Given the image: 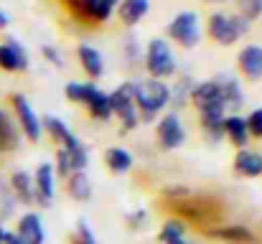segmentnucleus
Masks as SVG:
<instances>
[{"mask_svg":"<svg viewBox=\"0 0 262 244\" xmlns=\"http://www.w3.org/2000/svg\"><path fill=\"white\" fill-rule=\"evenodd\" d=\"M206 234L214 237V239H219V242H224V244H255L257 242L255 232H252L250 227H245V224H222V227H211V229H206Z\"/></svg>","mask_w":262,"mask_h":244,"instance_id":"obj_16","label":"nucleus"},{"mask_svg":"<svg viewBox=\"0 0 262 244\" xmlns=\"http://www.w3.org/2000/svg\"><path fill=\"white\" fill-rule=\"evenodd\" d=\"M8 26H10V15H8V13L0 8V31H5Z\"/></svg>","mask_w":262,"mask_h":244,"instance_id":"obj_41","label":"nucleus"},{"mask_svg":"<svg viewBox=\"0 0 262 244\" xmlns=\"http://www.w3.org/2000/svg\"><path fill=\"white\" fill-rule=\"evenodd\" d=\"M18 206H20V204L15 201L13 191L8 188V181H0V221L13 219L15 211H18Z\"/></svg>","mask_w":262,"mask_h":244,"instance_id":"obj_30","label":"nucleus"},{"mask_svg":"<svg viewBox=\"0 0 262 244\" xmlns=\"http://www.w3.org/2000/svg\"><path fill=\"white\" fill-rule=\"evenodd\" d=\"M31 61H28V51L23 49V43L13 36H8L5 41H0V72L8 74H23L28 72Z\"/></svg>","mask_w":262,"mask_h":244,"instance_id":"obj_9","label":"nucleus"},{"mask_svg":"<svg viewBox=\"0 0 262 244\" xmlns=\"http://www.w3.org/2000/svg\"><path fill=\"white\" fill-rule=\"evenodd\" d=\"M245 120H247L250 138H252V140H262V107L250 109V115H245Z\"/></svg>","mask_w":262,"mask_h":244,"instance_id":"obj_36","label":"nucleus"},{"mask_svg":"<svg viewBox=\"0 0 262 244\" xmlns=\"http://www.w3.org/2000/svg\"><path fill=\"white\" fill-rule=\"evenodd\" d=\"M250 28L252 23H247L242 15L229 13V10H214L204 20V33L209 36V41H214L222 49H229L237 41H242L250 33Z\"/></svg>","mask_w":262,"mask_h":244,"instance_id":"obj_2","label":"nucleus"},{"mask_svg":"<svg viewBox=\"0 0 262 244\" xmlns=\"http://www.w3.org/2000/svg\"><path fill=\"white\" fill-rule=\"evenodd\" d=\"M64 188H67V196L74 198V201H79V204L92 201V193H94L92 178H89L87 170H74V173L64 181Z\"/></svg>","mask_w":262,"mask_h":244,"instance_id":"obj_24","label":"nucleus"},{"mask_svg":"<svg viewBox=\"0 0 262 244\" xmlns=\"http://www.w3.org/2000/svg\"><path fill=\"white\" fill-rule=\"evenodd\" d=\"M204 36V20L196 10H178L166 26V38L171 46H178L183 51H191L201 43Z\"/></svg>","mask_w":262,"mask_h":244,"instance_id":"obj_4","label":"nucleus"},{"mask_svg":"<svg viewBox=\"0 0 262 244\" xmlns=\"http://www.w3.org/2000/svg\"><path fill=\"white\" fill-rule=\"evenodd\" d=\"M216 79H219V86H222V102H224L227 112H229V115L239 112V109L245 107V102H247L245 84L237 79V77H232V74H222V77H216Z\"/></svg>","mask_w":262,"mask_h":244,"instance_id":"obj_13","label":"nucleus"},{"mask_svg":"<svg viewBox=\"0 0 262 244\" xmlns=\"http://www.w3.org/2000/svg\"><path fill=\"white\" fill-rule=\"evenodd\" d=\"M135 109L140 125H156V120L171 109V89L161 79H135Z\"/></svg>","mask_w":262,"mask_h":244,"instance_id":"obj_1","label":"nucleus"},{"mask_svg":"<svg viewBox=\"0 0 262 244\" xmlns=\"http://www.w3.org/2000/svg\"><path fill=\"white\" fill-rule=\"evenodd\" d=\"M199 127H201V135H204V140H206L209 145L224 143V120H222V122H204V125H199Z\"/></svg>","mask_w":262,"mask_h":244,"instance_id":"obj_33","label":"nucleus"},{"mask_svg":"<svg viewBox=\"0 0 262 244\" xmlns=\"http://www.w3.org/2000/svg\"><path fill=\"white\" fill-rule=\"evenodd\" d=\"M186 140H188V130L183 125L181 112L166 109L156 120V145L163 153H176V150H181L186 145Z\"/></svg>","mask_w":262,"mask_h":244,"instance_id":"obj_7","label":"nucleus"},{"mask_svg":"<svg viewBox=\"0 0 262 244\" xmlns=\"http://www.w3.org/2000/svg\"><path fill=\"white\" fill-rule=\"evenodd\" d=\"M216 102H222V86H219L216 77L201 79L193 84V92H191V107L193 109H201V107H209V104H216Z\"/></svg>","mask_w":262,"mask_h":244,"instance_id":"obj_20","label":"nucleus"},{"mask_svg":"<svg viewBox=\"0 0 262 244\" xmlns=\"http://www.w3.org/2000/svg\"><path fill=\"white\" fill-rule=\"evenodd\" d=\"M54 173H56V178H61V181H67L69 175H72V163H69V156H67V150L64 148H56V153H54Z\"/></svg>","mask_w":262,"mask_h":244,"instance_id":"obj_35","label":"nucleus"},{"mask_svg":"<svg viewBox=\"0 0 262 244\" xmlns=\"http://www.w3.org/2000/svg\"><path fill=\"white\" fill-rule=\"evenodd\" d=\"M41 56H43V61H46L49 66H54V69H64V66H67L61 49L54 46V43H43V46H41Z\"/></svg>","mask_w":262,"mask_h":244,"instance_id":"obj_34","label":"nucleus"},{"mask_svg":"<svg viewBox=\"0 0 262 244\" xmlns=\"http://www.w3.org/2000/svg\"><path fill=\"white\" fill-rule=\"evenodd\" d=\"M3 244H23V242L15 237V232H10V229H8V232H5V239H3Z\"/></svg>","mask_w":262,"mask_h":244,"instance_id":"obj_40","label":"nucleus"},{"mask_svg":"<svg viewBox=\"0 0 262 244\" xmlns=\"http://www.w3.org/2000/svg\"><path fill=\"white\" fill-rule=\"evenodd\" d=\"M74 244H97V237H94V232L89 229V224L84 219L77 224V239H74Z\"/></svg>","mask_w":262,"mask_h":244,"instance_id":"obj_38","label":"nucleus"},{"mask_svg":"<svg viewBox=\"0 0 262 244\" xmlns=\"http://www.w3.org/2000/svg\"><path fill=\"white\" fill-rule=\"evenodd\" d=\"M158 242L161 244H188V237H186V221L178 219V216H171L163 221L161 232H158Z\"/></svg>","mask_w":262,"mask_h":244,"instance_id":"obj_28","label":"nucleus"},{"mask_svg":"<svg viewBox=\"0 0 262 244\" xmlns=\"http://www.w3.org/2000/svg\"><path fill=\"white\" fill-rule=\"evenodd\" d=\"M8 188L13 191V196H15V201L20 204V206H36V193H33V175L28 173V170H23V168H18V170H13L10 175H8Z\"/></svg>","mask_w":262,"mask_h":244,"instance_id":"obj_15","label":"nucleus"},{"mask_svg":"<svg viewBox=\"0 0 262 244\" xmlns=\"http://www.w3.org/2000/svg\"><path fill=\"white\" fill-rule=\"evenodd\" d=\"M143 66H145V74L150 79H161V81L173 79L176 74L181 72L173 46L163 36H153L143 46Z\"/></svg>","mask_w":262,"mask_h":244,"instance_id":"obj_3","label":"nucleus"},{"mask_svg":"<svg viewBox=\"0 0 262 244\" xmlns=\"http://www.w3.org/2000/svg\"><path fill=\"white\" fill-rule=\"evenodd\" d=\"M102 161H104V168H107L112 175H127V173L135 168L133 153H130L127 148H122V145H110V148L104 150Z\"/></svg>","mask_w":262,"mask_h":244,"instance_id":"obj_22","label":"nucleus"},{"mask_svg":"<svg viewBox=\"0 0 262 244\" xmlns=\"http://www.w3.org/2000/svg\"><path fill=\"white\" fill-rule=\"evenodd\" d=\"M237 72L247 81H262V43H245L237 51Z\"/></svg>","mask_w":262,"mask_h":244,"instance_id":"obj_10","label":"nucleus"},{"mask_svg":"<svg viewBox=\"0 0 262 244\" xmlns=\"http://www.w3.org/2000/svg\"><path fill=\"white\" fill-rule=\"evenodd\" d=\"M33 175V193H36V206L41 209H51L54 198H56V173L51 163H38Z\"/></svg>","mask_w":262,"mask_h":244,"instance_id":"obj_8","label":"nucleus"},{"mask_svg":"<svg viewBox=\"0 0 262 244\" xmlns=\"http://www.w3.org/2000/svg\"><path fill=\"white\" fill-rule=\"evenodd\" d=\"M125 224H127L130 229H145V227L150 224V214H148L145 209H133V211L125 216Z\"/></svg>","mask_w":262,"mask_h":244,"instance_id":"obj_37","label":"nucleus"},{"mask_svg":"<svg viewBox=\"0 0 262 244\" xmlns=\"http://www.w3.org/2000/svg\"><path fill=\"white\" fill-rule=\"evenodd\" d=\"M237 5V15H242L247 23H255L262 18V0H232Z\"/></svg>","mask_w":262,"mask_h":244,"instance_id":"obj_32","label":"nucleus"},{"mask_svg":"<svg viewBox=\"0 0 262 244\" xmlns=\"http://www.w3.org/2000/svg\"><path fill=\"white\" fill-rule=\"evenodd\" d=\"M41 130H43V135H46L56 148H64L67 140L74 135V130H72L61 117H56V115H43V117H41Z\"/></svg>","mask_w":262,"mask_h":244,"instance_id":"obj_25","label":"nucleus"},{"mask_svg":"<svg viewBox=\"0 0 262 244\" xmlns=\"http://www.w3.org/2000/svg\"><path fill=\"white\" fill-rule=\"evenodd\" d=\"M201 3H209V5H224V3H232V0H201Z\"/></svg>","mask_w":262,"mask_h":244,"instance_id":"obj_42","label":"nucleus"},{"mask_svg":"<svg viewBox=\"0 0 262 244\" xmlns=\"http://www.w3.org/2000/svg\"><path fill=\"white\" fill-rule=\"evenodd\" d=\"M67 156H69V163H72V173L74 170H87L89 161H92V153H89V145L79 138V135H72L64 145Z\"/></svg>","mask_w":262,"mask_h":244,"instance_id":"obj_26","label":"nucleus"},{"mask_svg":"<svg viewBox=\"0 0 262 244\" xmlns=\"http://www.w3.org/2000/svg\"><path fill=\"white\" fill-rule=\"evenodd\" d=\"M224 140H229L237 150L250 148L252 138H250V130H247V120H245V115L234 112V115H227V117H224Z\"/></svg>","mask_w":262,"mask_h":244,"instance_id":"obj_19","label":"nucleus"},{"mask_svg":"<svg viewBox=\"0 0 262 244\" xmlns=\"http://www.w3.org/2000/svg\"><path fill=\"white\" fill-rule=\"evenodd\" d=\"M122 59H125L127 66H135L138 61H143V46L135 38V33H127L125 36V41H122Z\"/></svg>","mask_w":262,"mask_h":244,"instance_id":"obj_31","label":"nucleus"},{"mask_svg":"<svg viewBox=\"0 0 262 244\" xmlns=\"http://www.w3.org/2000/svg\"><path fill=\"white\" fill-rule=\"evenodd\" d=\"M97 89H99V86H97L94 81L72 79V81H67V84H64V97H67V102L84 107V104H87V99L97 92Z\"/></svg>","mask_w":262,"mask_h":244,"instance_id":"obj_29","label":"nucleus"},{"mask_svg":"<svg viewBox=\"0 0 262 244\" xmlns=\"http://www.w3.org/2000/svg\"><path fill=\"white\" fill-rule=\"evenodd\" d=\"M59 3H61L74 18H79V3H82V0H59Z\"/></svg>","mask_w":262,"mask_h":244,"instance_id":"obj_39","label":"nucleus"},{"mask_svg":"<svg viewBox=\"0 0 262 244\" xmlns=\"http://www.w3.org/2000/svg\"><path fill=\"white\" fill-rule=\"evenodd\" d=\"M8 102H10V115H13L18 130H20V138L28 140V143H38L43 138V130H41V117L33 109L31 99L20 92H13L8 97Z\"/></svg>","mask_w":262,"mask_h":244,"instance_id":"obj_6","label":"nucleus"},{"mask_svg":"<svg viewBox=\"0 0 262 244\" xmlns=\"http://www.w3.org/2000/svg\"><path fill=\"white\" fill-rule=\"evenodd\" d=\"M5 232H8V229H5V224H3V221H0V242H3V239H5Z\"/></svg>","mask_w":262,"mask_h":244,"instance_id":"obj_43","label":"nucleus"},{"mask_svg":"<svg viewBox=\"0 0 262 244\" xmlns=\"http://www.w3.org/2000/svg\"><path fill=\"white\" fill-rule=\"evenodd\" d=\"M173 79L176 81L168 86V89H171V109H173V112H181V109L191 107V92H193L196 79H193L188 72H178Z\"/></svg>","mask_w":262,"mask_h":244,"instance_id":"obj_23","label":"nucleus"},{"mask_svg":"<svg viewBox=\"0 0 262 244\" xmlns=\"http://www.w3.org/2000/svg\"><path fill=\"white\" fill-rule=\"evenodd\" d=\"M15 237L23 244H46V229L38 211H26L15 221Z\"/></svg>","mask_w":262,"mask_h":244,"instance_id":"obj_12","label":"nucleus"},{"mask_svg":"<svg viewBox=\"0 0 262 244\" xmlns=\"http://www.w3.org/2000/svg\"><path fill=\"white\" fill-rule=\"evenodd\" d=\"M120 0H82L79 3V20H87L94 26H104L117 8Z\"/></svg>","mask_w":262,"mask_h":244,"instance_id":"obj_14","label":"nucleus"},{"mask_svg":"<svg viewBox=\"0 0 262 244\" xmlns=\"http://www.w3.org/2000/svg\"><path fill=\"white\" fill-rule=\"evenodd\" d=\"M110 94V109H112V117L120 122V130L122 132H135L140 127V120H138V109H135V79H125L120 81Z\"/></svg>","mask_w":262,"mask_h":244,"instance_id":"obj_5","label":"nucleus"},{"mask_svg":"<svg viewBox=\"0 0 262 244\" xmlns=\"http://www.w3.org/2000/svg\"><path fill=\"white\" fill-rule=\"evenodd\" d=\"M77 61L82 66V72L87 74L89 81H97L104 77L107 72V61H104V54L94 46V43H79L77 46Z\"/></svg>","mask_w":262,"mask_h":244,"instance_id":"obj_11","label":"nucleus"},{"mask_svg":"<svg viewBox=\"0 0 262 244\" xmlns=\"http://www.w3.org/2000/svg\"><path fill=\"white\" fill-rule=\"evenodd\" d=\"M232 168L242 178H262V153L255 148H242L234 153Z\"/></svg>","mask_w":262,"mask_h":244,"instance_id":"obj_18","label":"nucleus"},{"mask_svg":"<svg viewBox=\"0 0 262 244\" xmlns=\"http://www.w3.org/2000/svg\"><path fill=\"white\" fill-rule=\"evenodd\" d=\"M115 13H117V20L125 28H135L150 13V0H120Z\"/></svg>","mask_w":262,"mask_h":244,"instance_id":"obj_21","label":"nucleus"},{"mask_svg":"<svg viewBox=\"0 0 262 244\" xmlns=\"http://www.w3.org/2000/svg\"><path fill=\"white\" fill-rule=\"evenodd\" d=\"M84 109H87L89 117H92V120H97V122H110V120H112L110 94H107V92H102V89H97V92L89 97L87 104H84Z\"/></svg>","mask_w":262,"mask_h":244,"instance_id":"obj_27","label":"nucleus"},{"mask_svg":"<svg viewBox=\"0 0 262 244\" xmlns=\"http://www.w3.org/2000/svg\"><path fill=\"white\" fill-rule=\"evenodd\" d=\"M20 145H23V138H20V130H18L13 115L5 107H0V156L15 153Z\"/></svg>","mask_w":262,"mask_h":244,"instance_id":"obj_17","label":"nucleus"}]
</instances>
